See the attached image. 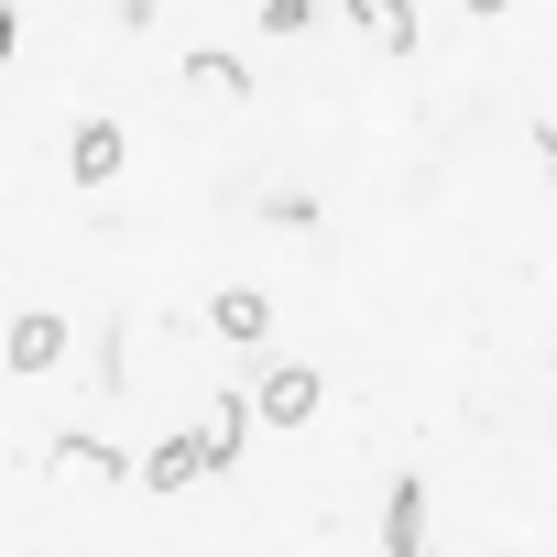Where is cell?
<instances>
[{
    "label": "cell",
    "mask_w": 557,
    "mask_h": 557,
    "mask_svg": "<svg viewBox=\"0 0 557 557\" xmlns=\"http://www.w3.org/2000/svg\"><path fill=\"white\" fill-rule=\"evenodd\" d=\"M186 437H197V470H230L240 437H251V405H240V394H208V416H197Z\"/></svg>",
    "instance_id": "6da1fadb"
},
{
    "label": "cell",
    "mask_w": 557,
    "mask_h": 557,
    "mask_svg": "<svg viewBox=\"0 0 557 557\" xmlns=\"http://www.w3.org/2000/svg\"><path fill=\"white\" fill-rule=\"evenodd\" d=\"M251 416H262V426H307V416H318V372H307V361H285V372H262Z\"/></svg>",
    "instance_id": "7a4b0ae2"
},
{
    "label": "cell",
    "mask_w": 557,
    "mask_h": 557,
    "mask_svg": "<svg viewBox=\"0 0 557 557\" xmlns=\"http://www.w3.org/2000/svg\"><path fill=\"white\" fill-rule=\"evenodd\" d=\"M0 361H12V372H55V361H66V318L23 307V318H12V339H0Z\"/></svg>",
    "instance_id": "3957f363"
},
{
    "label": "cell",
    "mask_w": 557,
    "mask_h": 557,
    "mask_svg": "<svg viewBox=\"0 0 557 557\" xmlns=\"http://www.w3.org/2000/svg\"><path fill=\"white\" fill-rule=\"evenodd\" d=\"M121 153H132V143H121V121H77L66 175H77V186H110V175H121Z\"/></svg>",
    "instance_id": "277c9868"
},
{
    "label": "cell",
    "mask_w": 557,
    "mask_h": 557,
    "mask_svg": "<svg viewBox=\"0 0 557 557\" xmlns=\"http://www.w3.org/2000/svg\"><path fill=\"white\" fill-rule=\"evenodd\" d=\"M383 557H426V481H394V503H383Z\"/></svg>",
    "instance_id": "5b68a950"
},
{
    "label": "cell",
    "mask_w": 557,
    "mask_h": 557,
    "mask_svg": "<svg viewBox=\"0 0 557 557\" xmlns=\"http://www.w3.org/2000/svg\"><path fill=\"white\" fill-rule=\"evenodd\" d=\"M208 329H219V339H230V350H251V339H262V329H273V296H251V285H230V296H219V307H208Z\"/></svg>",
    "instance_id": "8992f818"
},
{
    "label": "cell",
    "mask_w": 557,
    "mask_h": 557,
    "mask_svg": "<svg viewBox=\"0 0 557 557\" xmlns=\"http://www.w3.org/2000/svg\"><path fill=\"white\" fill-rule=\"evenodd\" d=\"M339 12H350L383 55H416V12H405V0H339Z\"/></svg>",
    "instance_id": "52a82bcc"
},
{
    "label": "cell",
    "mask_w": 557,
    "mask_h": 557,
    "mask_svg": "<svg viewBox=\"0 0 557 557\" xmlns=\"http://www.w3.org/2000/svg\"><path fill=\"white\" fill-rule=\"evenodd\" d=\"M197 481V437H164V448H143V492H186Z\"/></svg>",
    "instance_id": "ba28073f"
},
{
    "label": "cell",
    "mask_w": 557,
    "mask_h": 557,
    "mask_svg": "<svg viewBox=\"0 0 557 557\" xmlns=\"http://www.w3.org/2000/svg\"><path fill=\"white\" fill-rule=\"evenodd\" d=\"M186 66H197V77H208V88H219V99H251V66H230V55H208V45H197V55H186Z\"/></svg>",
    "instance_id": "9c48e42d"
},
{
    "label": "cell",
    "mask_w": 557,
    "mask_h": 557,
    "mask_svg": "<svg viewBox=\"0 0 557 557\" xmlns=\"http://www.w3.org/2000/svg\"><path fill=\"white\" fill-rule=\"evenodd\" d=\"M318 23V0H262V34H307Z\"/></svg>",
    "instance_id": "30bf717a"
},
{
    "label": "cell",
    "mask_w": 557,
    "mask_h": 557,
    "mask_svg": "<svg viewBox=\"0 0 557 557\" xmlns=\"http://www.w3.org/2000/svg\"><path fill=\"white\" fill-rule=\"evenodd\" d=\"M110 12H121V34H143V23H153V0H110Z\"/></svg>",
    "instance_id": "8fae6325"
},
{
    "label": "cell",
    "mask_w": 557,
    "mask_h": 557,
    "mask_svg": "<svg viewBox=\"0 0 557 557\" xmlns=\"http://www.w3.org/2000/svg\"><path fill=\"white\" fill-rule=\"evenodd\" d=\"M470 12H513V0H470Z\"/></svg>",
    "instance_id": "7c38bea8"
}]
</instances>
